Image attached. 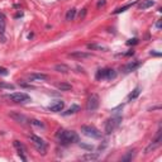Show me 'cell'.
<instances>
[{"instance_id": "52a82bcc", "label": "cell", "mask_w": 162, "mask_h": 162, "mask_svg": "<svg viewBox=\"0 0 162 162\" xmlns=\"http://www.w3.org/2000/svg\"><path fill=\"white\" fill-rule=\"evenodd\" d=\"M99 104H100V99H99V95L96 94H91L90 98L88 100V104H86V109L89 112H94L99 108Z\"/></svg>"}, {"instance_id": "9a60e30c", "label": "cell", "mask_w": 162, "mask_h": 162, "mask_svg": "<svg viewBox=\"0 0 162 162\" xmlns=\"http://www.w3.org/2000/svg\"><path fill=\"white\" fill-rule=\"evenodd\" d=\"M98 158H99V153H93V152H89V153H85L84 156H81L82 161H95Z\"/></svg>"}, {"instance_id": "d4e9b609", "label": "cell", "mask_w": 162, "mask_h": 162, "mask_svg": "<svg viewBox=\"0 0 162 162\" xmlns=\"http://www.w3.org/2000/svg\"><path fill=\"white\" fill-rule=\"evenodd\" d=\"M29 124L36 126V127H38V128H43V127H45L43 123H42L41 120H37V119H33V120H29Z\"/></svg>"}, {"instance_id": "8992f818", "label": "cell", "mask_w": 162, "mask_h": 162, "mask_svg": "<svg viewBox=\"0 0 162 162\" xmlns=\"http://www.w3.org/2000/svg\"><path fill=\"white\" fill-rule=\"evenodd\" d=\"M8 99H10L14 103H20V104L31 101V96L26 93H13L10 95H8Z\"/></svg>"}, {"instance_id": "277c9868", "label": "cell", "mask_w": 162, "mask_h": 162, "mask_svg": "<svg viewBox=\"0 0 162 162\" xmlns=\"http://www.w3.org/2000/svg\"><path fill=\"white\" fill-rule=\"evenodd\" d=\"M81 132L82 134L90 138H100L101 137V132H100L98 128H95L94 126H82L81 127Z\"/></svg>"}, {"instance_id": "2e32d148", "label": "cell", "mask_w": 162, "mask_h": 162, "mask_svg": "<svg viewBox=\"0 0 162 162\" xmlns=\"http://www.w3.org/2000/svg\"><path fill=\"white\" fill-rule=\"evenodd\" d=\"M55 70L57 71V72H63V74H66V72H69V71H70V67H69L67 65L60 63V65H56V66H55Z\"/></svg>"}, {"instance_id": "83f0119b", "label": "cell", "mask_w": 162, "mask_h": 162, "mask_svg": "<svg viewBox=\"0 0 162 162\" xmlns=\"http://www.w3.org/2000/svg\"><path fill=\"white\" fill-rule=\"evenodd\" d=\"M86 13H88V10H86V9H82V12H80V14H79V17H80V19H82V18H85V15H86Z\"/></svg>"}, {"instance_id": "5b68a950", "label": "cell", "mask_w": 162, "mask_h": 162, "mask_svg": "<svg viewBox=\"0 0 162 162\" xmlns=\"http://www.w3.org/2000/svg\"><path fill=\"white\" fill-rule=\"evenodd\" d=\"M29 139L33 142V144H34V147L37 148V151L39 152V153L42 155H46V151H47V144H46V142L42 139V138L39 137H37V136H29Z\"/></svg>"}, {"instance_id": "9c48e42d", "label": "cell", "mask_w": 162, "mask_h": 162, "mask_svg": "<svg viewBox=\"0 0 162 162\" xmlns=\"http://www.w3.org/2000/svg\"><path fill=\"white\" fill-rule=\"evenodd\" d=\"M14 147L17 148L18 151V155L20 156V158L23 161H27V157H26V153H27V148H26V146L22 143V142H19V141H14Z\"/></svg>"}, {"instance_id": "30bf717a", "label": "cell", "mask_w": 162, "mask_h": 162, "mask_svg": "<svg viewBox=\"0 0 162 162\" xmlns=\"http://www.w3.org/2000/svg\"><path fill=\"white\" fill-rule=\"evenodd\" d=\"M70 57H72V58H77V60H86V58H90V57H91V53H89V52L76 51V52L70 53Z\"/></svg>"}, {"instance_id": "6da1fadb", "label": "cell", "mask_w": 162, "mask_h": 162, "mask_svg": "<svg viewBox=\"0 0 162 162\" xmlns=\"http://www.w3.org/2000/svg\"><path fill=\"white\" fill-rule=\"evenodd\" d=\"M57 137H58L61 143H63V144H70V143L79 142V136L74 131H58Z\"/></svg>"}, {"instance_id": "5bb4252c", "label": "cell", "mask_w": 162, "mask_h": 162, "mask_svg": "<svg viewBox=\"0 0 162 162\" xmlns=\"http://www.w3.org/2000/svg\"><path fill=\"white\" fill-rule=\"evenodd\" d=\"M28 79H29V81H45L48 79V76H47L46 74H32L28 76Z\"/></svg>"}, {"instance_id": "ba28073f", "label": "cell", "mask_w": 162, "mask_h": 162, "mask_svg": "<svg viewBox=\"0 0 162 162\" xmlns=\"http://www.w3.org/2000/svg\"><path fill=\"white\" fill-rule=\"evenodd\" d=\"M9 117L13 118L17 123H19V124H23V126H26L27 123H29V120H28V118L26 115H23V114L18 113V112H10V113H9Z\"/></svg>"}, {"instance_id": "ac0fdd59", "label": "cell", "mask_w": 162, "mask_h": 162, "mask_svg": "<svg viewBox=\"0 0 162 162\" xmlns=\"http://www.w3.org/2000/svg\"><path fill=\"white\" fill-rule=\"evenodd\" d=\"M57 88H58V90H61V91H70V90L72 89V86L67 82H61L57 85Z\"/></svg>"}, {"instance_id": "3957f363", "label": "cell", "mask_w": 162, "mask_h": 162, "mask_svg": "<svg viewBox=\"0 0 162 162\" xmlns=\"http://www.w3.org/2000/svg\"><path fill=\"white\" fill-rule=\"evenodd\" d=\"M117 77V71L113 69H100L96 72L98 80H112Z\"/></svg>"}, {"instance_id": "cb8c5ba5", "label": "cell", "mask_w": 162, "mask_h": 162, "mask_svg": "<svg viewBox=\"0 0 162 162\" xmlns=\"http://www.w3.org/2000/svg\"><path fill=\"white\" fill-rule=\"evenodd\" d=\"M133 4H137V1L136 3H133ZM133 4H128V5H126V7H122V8H118L117 10H114V14H119V13H123V12H126L128 8H131Z\"/></svg>"}, {"instance_id": "7a4b0ae2", "label": "cell", "mask_w": 162, "mask_h": 162, "mask_svg": "<svg viewBox=\"0 0 162 162\" xmlns=\"http://www.w3.org/2000/svg\"><path fill=\"white\" fill-rule=\"evenodd\" d=\"M122 122V117L120 115H117V117H112L110 119H108V120L105 122V133L107 134H110V133H113L114 131L117 129V128L119 127V124H120Z\"/></svg>"}, {"instance_id": "ffe728a7", "label": "cell", "mask_w": 162, "mask_h": 162, "mask_svg": "<svg viewBox=\"0 0 162 162\" xmlns=\"http://www.w3.org/2000/svg\"><path fill=\"white\" fill-rule=\"evenodd\" d=\"M5 20H7V18L5 15L0 12V33H4V29H5Z\"/></svg>"}, {"instance_id": "1f68e13d", "label": "cell", "mask_w": 162, "mask_h": 162, "mask_svg": "<svg viewBox=\"0 0 162 162\" xmlns=\"http://www.w3.org/2000/svg\"><path fill=\"white\" fill-rule=\"evenodd\" d=\"M156 28H158V29L161 28V20H158V22L156 23Z\"/></svg>"}, {"instance_id": "7c38bea8", "label": "cell", "mask_w": 162, "mask_h": 162, "mask_svg": "<svg viewBox=\"0 0 162 162\" xmlns=\"http://www.w3.org/2000/svg\"><path fill=\"white\" fill-rule=\"evenodd\" d=\"M139 66H141V62H129V63H127L124 67H123V72H126V74L132 72V71L137 70Z\"/></svg>"}, {"instance_id": "f1b7e54d", "label": "cell", "mask_w": 162, "mask_h": 162, "mask_svg": "<svg viewBox=\"0 0 162 162\" xmlns=\"http://www.w3.org/2000/svg\"><path fill=\"white\" fill-rule=\"evenodd\" d=\"M19 85H20V86H23V88H28V89H33V86H32V85H28V84H26V82H19Z\"/></svg>"}, {"instance_id": "4dcf8cb0", "label": "cell", "mask_w": 162, "mask_h": 162, "mask_svg": "<svg viewBox=\"0 0 162 162\" xmlns=\"http://www.w3.org/2000/svg\"><path fill=\"white\" fill-rule=\"evenodd\" d=\"M104 4H105V0H101V1H99V3H98V7L104 5Z\"/></svg>"}, {"instance_id": "7402d4cb", "label": "cell", "mask_w": 162, "mask_h": 162, "mask_svg": "<svg viewBox=\"0 0 162 162\" xmlns=\"http://www.w3.org/2000/svg\"><path fill=\"white\" fill-rule=\"evenodd\" d=\"M75 17H76V9L72 8L67 12V14H66V20H74Z\"/></svg>"}, {"instance_id": "d6986e66", "label": "cell", "mask_w": 162, "mask_h": 162, "mask_svg": "<svg viewBox=\"0 0 162 162\" xmlns=\"http://www.w3.org/2000/svg\"><path fill=\"white\" fill-rule=\"evenodd\" d=\"M80 110V107L79 105H72L71 108H69L66 112H63V115H70V114H75Z\"/></svg>"}, {"instance_id": "e0dca14e", "label": "cell", "mask_w": 162, "mask_h": 162, "mask_svg": "<svg viewBox=\"0 0 162 162\" xmlns=\"http://www.w3.org/2000/svg\"><path fill=\"white\" fill-rule=\"evenodd\" d=\"M139 94H141V88L139 86H137L133 91L129 94V96H128V100L129 101H132V100H134V99H137L138 96H139Z\"/></svg>"}, {"instance_id": "f546056e", "label": "cell", "mask_w": 162, "mask_h": 162, "mask_svg": "<svg viewBox=\"0 0 162 162\" xmlns=\"http://www.w3.org/2000/svg\"><path fill=\"white\" fill-rule=\"evenodd\" d=\"M151 56H156V57H158V56H161V53L160 52H155V51H151V53H150Z\"/></svg>"}, {"instance_id": "8fae6325", "label": "cell", "mask_w": 162, "mask_h": 162, "mask_svg": "<svg viewBox=\"0 0 162 162\" xmlns=\"http://www.w3.org/2000/svg\"><path fill=\"white\" fill-rule=\"evenodd\" d=\"M63 107H65V103L63 101H61V100H56V101H53L51 104V105L48 107V109L51 112H55V113H57V112H61L63 109Z\"/></svg>"}, {"instance_id": "4fadbf2b", "label": "cell", "mask_w": 162, "mask_h": 162, "mask_svg": "<svg viewBox=\"0 0 162 162\" xmlns=\"http://www.w3.org/2000/svg\"><path fill=\"white\" fill-rule=\"evenodd\" d=\"M152 5H155L153 0H141V1L138 3V9H139V10H144V9L151 8Z\"/></svg>"}, {"instance_id": "484cf974", "label": "cell", "mask_w": 162, "mask_h": 162, "mask_svg": "<svg viewBox=\"0 0 162 162\" xmlns=\"http://www.w3.org/2000/svg\"><path fill=\"white\" fill-rule=\"evenodd\" d=\"M7 75H8V70L0 66V76H7Z\"/></svg>"}, {"instance_id": "44dd1931", "label": "cell", "mask_w": 162, "mask_h": 162, "mask_svg": "<svg viewBox=\"0 0 162 162\" xmlns=\"http://www.w3.org/2000/svg\"><path fill=\"white\" fill-rule=\"evenodd\" d=\"M88 48L89 50H99V51H108L107 47L104 46H100V45H95V43H90L88 45Z\"/></svg>"}, {"instance_id": "603a6c76", "label": "cell", "mask_w": 162, "mask_h": 162, "mask_svg": "<svg viewBox=\"0 0 162 162\" xmlns=\"http://www.w3.org/2000/svg\"><path fill=\"white\" fill-rule=\"evenodd\" d=\"M134 156H136V151L134 150H133V151H128L127 155L122 157V161H131Z\"/></svg>"}, {"instance_id": "4316f807", "label": "cell", "mask_w": 162, "mask_h": 162, "mask_svg": "<svg viewBox=\"0 0 162 162\" xmlns=\"http://www.w3.org/2000/svg\"><path fill=\"white\" fill-rule=\"evenodd\" d=\"M138 43V39H137V38H133V39H129V41H128L127 42V45H137Z\"/></svg>"}]
</instances>
